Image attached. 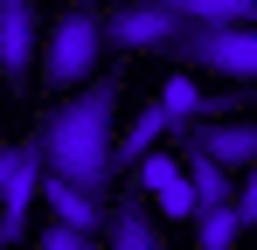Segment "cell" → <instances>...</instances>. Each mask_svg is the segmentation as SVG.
<instances>
[{
  "mask_svg": "<svg viewBox=\"0 0 257 250\" xmlns=\"http://www.w3.org/2000/svg\"><path fill=\"white\" fill-rule=\"evenodd\" d=\"M181 181H188V202H195V215H209V208L229 202V174L209 160H181Z\"/></svg>",
  "mask_w": 257,
  "mask_h": 250,
  "instance_id": "cell-13",
  "label": "cell"
},
{
  "mask_svg": "<svg viewBox=\"0 0 257 250\" xmlns=\"http://www.w3.org/2000/svg\"><path fill=\"white\" fill-rule=\"evenodd\" d=\"M111 139H118V77H90L70 104H56L49 125L35 132L42 174L77 188L90 202H111Z\"/></svg>",
  "mask_w": 257,
  "mask_h": 250,
  "instance_id": "cell-1",
  "label": "cell"
},
{
  "mask_svg": "<svg viewBox=\"0 0 257 250\" xmlns=\"http://www.w3.org/2000/svg\"><path fill=\"white\" fill-rule=\"evenodd\" d=\"M97 35H104L111 56H146V49H174L181 14H174V0H132V7H111L104 14Z\"/></svg>",
  "mask_w": 257,
  "mask_h": 250,
  "instance_id": "cell-3",
  "label": "cell"
},
{
  "mask_svg": "<svg viewBox=\"0 0 257 250\" xmlns=\"http://www.w3.org/2000/svg\"><path fill=\"white\" fill-rule=\"evenodd\" d=\"M132 181H139V188H153V202H160L167 222H188V215H195L188 181H181V160H174V153H146V160L132 167Z\"/></svg>",
  "mask_w": 257,
  "mask_h": 250,
  "instance_id": "cell-9",
  "label": "cell"
},
{
  "mask_svg": "<svg viewBox=\"0 0 257 250\" xmlns=\"http://www.w3.org/2000/svg\"><path fill=\"white\" fill-rule=\"evenodd\" d=\"M35 195L49 202V222H63V229H77V236H90V243H97V229H104L111 202H90V195H77V188L49 181V174H42V188H35Z\"/></svg>",
  "mask_w": 257,
  "mask_h": 250,
  "instance_id": "cell-10",
  "label": "cell"
},
{
  "mask_svg": "<svg viewBox=\"0 0 257 250\" xmlns=\"http://www.w3.org/2000/svg\"><path fill=\"white\" fill-rule=\"evenodd\" d=\"M153 104H160V118H167V139L188 132V125H209V118H236V104H229V97H209L188 70H167V83H160Z\"/></svg>",
  "mask_w": 257,
  "mask_h": 250,
  "instance_id": "cell-7",
  "label": "cell"
},
{
  "mask_svg": "<svg viewBox=\"0 0 257 250\" xmlns=\"http://www.w3.org/2000/svg\"><path fill=\"white\" fill-rule=\"evenodd\" d=\"M195 222V250H236V236H243V222L229 215V202L209 208V215H188Z\"/></svg>",
  "mask_w": 257,
  "mask_h": 250,
  "instance_id": "cell-14",
  "label": "cell"
},
{
  "mask_svg": "<svg viewBox=\"0 0 257 250\" xmlns=\"http://www.w3.org/2000/svg\"><path fill=\"white\" fill-rule=\"evenodd\" d=\"M174 160H209L222 167V174H243V167L257 160V125L243 118H209V125H188V132H174Z\"/></svg>",
  "mask_w": 257,
  "mask_h": 250,
  "instance_id": "cell-6",
  "label": "cell"
},
{
  "mask_svg": "<svg viewBox=\"0 0 257 250\" xmlns=\"http://www.w3.org/2000/svg\"><path fill=\"white\" fill-rule=\"evenodd\" d=\"M104 229H111V250H160V229H153L146 202H118L104 215Z\"/></svg>",
  "mask_w": 257,
  "mask_h": 250,
  "instance_id": "cell-12",
  "label": "cell"
},
{
  "mask_svg": "<svg viewBox=\"0 0 257 250\" xmlns=\"http://www.w3.org/2000/svg\"><path fill=\"white\" fill-rule=\"evenodd\" d=\"M153 139H167V118H160V104L146 97V104L132 111V125L118 132V139H111V174H132V167L153 153Z\"/></svg>",
  "mask_w": 257,
  "mask_h": 250,
  "instance_id": "cell-11",
  "label": "cell"
},
{
  "mask_svg": "<svg viewBox=\"0 0 257 250\" xmlns=\"http://www.w3.org/2000/svg\"><path fill=\"white\" fill-rule=\"evenodd\" d=\"M167 56L188 70V77H195V70H215V77H229V83H250V77H257V35H250V28H222V35H174Z\"/></svg>",
  "mask_w": 257,
  "mask_h": 250,
  "instance_id": "cell-4",
  "label": "cell"
},
{
  "mask_svg": "<svg viewBox=\"0 0 257 250\" xmlns=\"http://www.w3.org/2000/svg\"><path fill=\"white\" fill-rule=\"evenodd\" d=\"M42 250H97L90 236H77V229H63V222H42V236H35Z\"/></svg>",
  "mask_w": 257,
  "mask_h": 250,
  "instance_id": "cell-15",
  "label": "cell"
},
{
  "mask_svg": "<svg viewBox=\"0 0 257 250\" xmlns=\"http://www.w3.org/2000/svg\"><path fill=\"white\" fill-rule=\"evenodd\" d=\"M229 215H236L243 229L257 222V195H250V181H243V188H229Z\"/></svg>",
  "mask_w": 257,
  "mask_h": 250,
  "instance_id": "cell-16",
  "label": "cell"
},
{
  "mask_svg": "<svg viewBox=\"0 0 257 250\" xmlns=\"http://www.w3.org/2000/svg\"><path fill=\"white\" fill-rule=\"evenodd\" d=\"M35 70V7L28 0H0V77L21 83Z\"/></svg>",
  "mask_w": 257,
  "mask_h": 250,
  "instance_id": "cell-8",
  "label": "cell"
},
{
  "mask_svg": "<svg viewBox=\"0 0 257 250\" xmlns=\"http://www.w3.org/2000/svg\"><path fill=\"white\" fill-rule=\"evenodd\" d=\"M104 14L97 7H70L63 21H56V35H49L42 49V77L56 83V90H84L90 77H97V63H104Z\"/></svg>",
  "mask_w": 257,
  "mask_h": 250,
  "instance_id": "cell-2",
  "label": "cell"
},
{
  "mask_svg": "<svg viewBox=\"0 0 257 250\" xmlns=\"http://www.w3.org/2000/svg\"><path fill=\"white\" fill-rule=\"evenodd\" d=\"M35 188H42V153H35V139L0 146V243H28Z\"/></svg>",
  "mask_w": 257,
  "mask_h": 250,
  "instance_id": "cell-5",
  "label": "cell"
}]
</instances>
